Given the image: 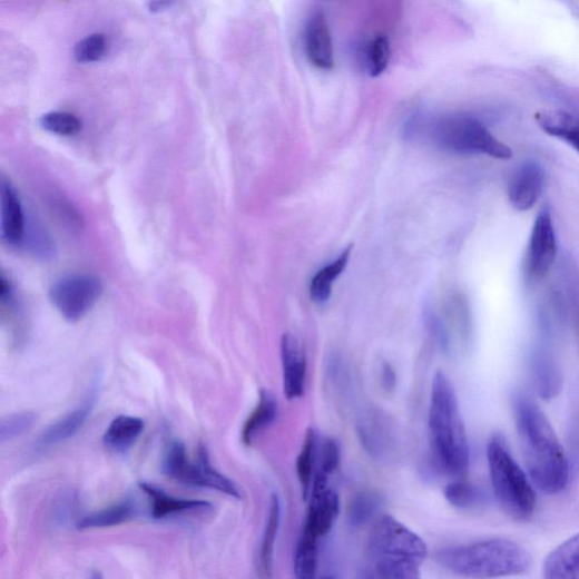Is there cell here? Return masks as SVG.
I'll use <instances>...</instances> for the list:
<instances>
[{
	"instance_id": "1",
	"label": "cell",
	"mask_w": 579,
	"mask_h": 579,
	"mask_svg": "<svg viewBox=\"0 0 579 579\" xmlns=\"http://www.w3.org/2000/svg\"><path fill=\"white\" fill-rule=\"evenodd\" d=\"M512 409L528 474L546 494L561 492L569 480V463L557 433L539 404L517 392Z\"/></svg>"
},
{
	"instance_id": "2",
	"label": "cell",
	"mask_w": 579,
	"mask_h": 579,
	"mask_svg": "<svg viewBox=\"0 0 579 579\" xmlns=\"http://www.w3.org/2000/svg\"><path fill=\"white\" fill-rule=\"evenodd\" d=\"M428 425L436 463L448 474L464 475L470 465L468 434L455 390L441 371L431 384Z\"/></svg>"
},
{
	"instance_id": "3",
	"label": "cell",
	"mask_w": 579,
	"mask_h": 579,
	"mask_svg": "<svg viewBox=\"0 0 579 579\" xmlns=\"http://www.w3.org/2000/svg\"><path fill=\"white\" fill-rule=\"evenodd\" d=\"M446 570L467 578L520 576L532 566V556L522 544L504 538L449 547L434 555Z\"/></svg>"
},
{
	"instance_id": "4",
	"label": "cell",
	"mask_w": 579,
	"mask_h": 579,
	"mask_svg": "<svg viewBox=\"0 0 579 579\" xmlns=\"http://www.w3.org/2000/svg\"><path fill=\"white\" fill-rule=\"evenodd\" d=\"M367 552L374 576L385 579L419 578L428 556L425 542L390 516L375 526Z\"/></svg>"
},
{
	"instance_id": "5",
	"label": "cell",
	"mask_w": 579,
	"mask_h": 579,
	"mask_svg": "<svg viewBox=\"0 0 579 579\" xmlns=\"http://www.w3.org/2000/svg\"><path fill=\"white\" fill-rule=\"evenodd\" d=\"M487 459L493 495L506 516L516 521L530 520L537 510V492L529 474L513 458L502 434L488 442Z\"/></svg>"
},
{
	"instance_id": "6",
	"label": "cell",
	"mask_w": 579,
	"mask_h": 579,
	"mask_svg": "<svg viewBox=\"0 0 579 579\" xmlns=\"http://www.w3.org/2000/svg\"><path fill=\"white\" fill-rule=\"evenodd\" d=\"M430 137L442 150L459 155H482L510 160L513 151L495 138L478 119L462 114L439 118L430 127Z\"/></svg>"
},
{
	"instance_id": "7",
	"label": "cell",
	"mask_w": 579,
	"mask_h": 579,
	"mask_svg": "<svg viewBox=\"0 0 579 579\" xmlns=\"http://www.w3.org/2000/svg\"><path fill=\"white\" fill-rule=\"evenodd\" d=\"M163 472L169 479L187 485L208 488L236 499L242 498L237 485L212 467L204 446L198 449L197 460L192 463L187 458L185 445L178 441L173 442L165 454Z\"/></svg>"
},
{
	"instance_id": "8",
	"label": "cell",
	"mask_w": 579,
	"mask_h": 579,
	"mask_svg": "<svg viewBox=\"0 0 579 579\" xmlns=\"http://www.w3.org/2000/svg\"><path fill=\"white\" fill-rule=\"evenodd\" d=\"M101 294V281L90 274L63 276L49 290L51 304L69 322L82 320L97 304Z\"/></svg>"
},
{
	"instance_id": "9",
	"label": "cell",
	"mask_w": 579,
	"mask_h": 579,
	"mask_svg": "<svg viewBox=\"0 0 579 579\" xmlns=\"http://www.w3.org/2000/svg\"><path fill=\"white\" fill-rule=\"evenodd\" d=\"M557 238L551 212L544 207L534 222L526 256V276L529 282H538L552 267L557 256Z\"/></svg>"
},
{
	"instance_id": "10",
	"label": "cell",
	"mask_w": 579,
	"mask_h": 579,
	"mask_svg": "<svg viewBox=\"0 0 579 579\" xmlns=\"http://www.w3.org/2000/svg\"><path fill=\"white\" fill-rule=\"evenodd\" d=\"M328 478L316 474L312 485V498L302 537L317 541L330 533L340 514V498L327 488Z\"/></svg>"
},
{
	"instance_id": "11",
	"label": "cell",
	"mask_w": 579,
	"mask_h": 579,
	"mask_svg": "<svg viewBox=\"0 0 579 579\" xmlns=\"http://www.w3.org/2000/svg\"><path fill=\"white\" fill-rule=\"evenodd\" d=\"M281 357L284 394L290 401L297 400L305 392L307 364L305 351L295 335L282 336Z\"/></svg>"
},
{
	"instance_id": "12",
	"label": "cell",
	"mask_w": 579,
	"mask_h": 579,
	"mask_svg": "<svg viewBox=\"0 0 579 579\" xmlns=\"http://www.w3.org/2000/svg\"><path fill=\"white\" fill-rule=\"evenodd\" d=\"M546 184L544 171L533 161L522 164L512 175L509 183V199L512 206L526 212L540 199Z\"/></svg>"
},
{
	"instance_id": "13",
	"label": "cell",
	"mask_w": 579,
	"mask_h": 579,
	"mask_svg": "<svg viewBox=\"0 0 579 579\" xmlns=\"http://www.w3.org/2000/svg\"><path fill=\"white\" fill-rule=\"evenodd\" d=\"M304 41L311 62L323 70L334 66V48L330 26L325 16L315 12L305 26Z\"/></svg>"
},
{
	"instance_id": "14",
	"label": "cell",
	"mask_w": 579,
	"mask_h": 579,
	"mask_svg": "<svg viewBox=\"0 0 579 579\" xmlns=\"http://www.w3.org/2000/svg\"><path fill=\"white\" fill-rule=\"evenodd\" d=\"M530 373L538 395L551 401L562 389V374L558 361L547 349H537L530 359Z\"/></svg>"
},
{
	"instance_id": "15",
	"label": "cell",
	"mask_w": 579,
	"mask_h": 579,
	"mask_svg": "<svg viewBox=\"0 0 579 579\" xmlns=\"http://www.w3.org/2000/svg\"><path fill=\"white\" fill-rule=\"evenodd\" d=\"M542 576L547 579H579V533L548 555L542 566Z\"/></svg>"
},
{
	"instance_id": "16",
	"label": "cell",
	"mask_w": 579,
	"mask_h": 579,
	"mask_svg": "<svg viewBox=\"0 0 579 579\" xmlns=\"http://www.w3.org/2000/svg\"><path fill=\"white\" fill-rule=\"evenodd\" d=\"M26 237L24 210L14 187L2 180V238L10 246H19Z\"/></svg>"
},
{
	"instance_id": "17",
	"label": "cell",
	"mask_w": 579,
	"mask_h": 579,
	"mask_svg": "<svg viewBox=\"0 0 579 579\" xmlns=\"http://www.w3.org/2000/svg\"><path fill=\"white\" fill-rule=\"evenodd\" d=\"M139 488L147 493L151 501L153 518L164 520L170 516L189 511L209 510L212 504L203 500L177 499L167 494L160 488L149 483H139Z\"/></svg>"
},
{
	"instance_id": "18",
	"label": "cell",
	"mask_w": 579,
	"mask_h": 579,
	"mask_svg": "<svg viewBox=\"0 0 579 579\" xmlns=\"http://www.w3.org/2000/svg\"><path fill=\"white\" fill-rule=\"evenodd\" d=\"M539 127L548 135L563 140L579 154V118L560 110H546L536 115Z\"/></svg>"
},
{
	"instance_id": "19",
	"label": "cell",
	"mask_w": 579,
	"mask_h": 579,
	"mask_svg": "<svg viewBox=\"0 0 579 579\" xmlns=\"http://www.w3.org/2000/svg\"><path fill=\"white\" fill-rule=\"evenodd\" d=\"M95 402L89 400L86 404L65 415L59 421L48 426L41 434L42 446H53L70 440L81 430L89 419Z\"/></svg>"
},
{
	"instance_id": "20",
	"label": "cell",
	"mask_w": 579,
	"mask_h": 579,
	"mask_svg": "<svg viewBox=\"0 0 579 579\" xmlns=\"http://www.w3.org/2000/svg\"><path fill=\"white\" fill-rule=\"evenodd\" d=\"M144 430V421L136 416L119 415L115 418L105 432L104 443L117 452L128 451L139 439Z\"/></svg>"
},
{
	"instance_id": "21",
	"label": "cell",
	"mask_w": 579,
	"mask_h": 579,
	"mask_svg": "<svg viewBox=\"0 0 579 579\" xmlns=\"http://www.w3.org/2000/svg\"><path fill=\"white\" fill-rule=\"evenodd\" d=\"M281 522V502L277 494L271 497L268 518L257 559L259 577H272L274 546Z\"/></svg>"
},
{
	"instance_id": "22",
	"label": "cell",
	"mask_w": 579,
	"mask_h": 579,
	"mask_svg": "<svg viewBox=\"0 0 579 579\" xmlns=\"http://www.w3.org/2000/svg\"><path fill=\"white\" fill-rule=\"evenodd\" d=\"M276 416L277 402L274 395L266 390H262L256 409L244 424L242 432L243 443L251 446L257 438V434L271 425Z\"/></svg>"
},
{
	"instance_id": "23",
	"label": "cell",
	"mask_w": 579,
	"mask_h": 579,
	"mask_svg": "<svg viewBox=\"0 0 579 579\" xmlns=\"http://www.w3.org/2000/svg\"><path fill=\"white\" fill-rule=\"evenodd\" d=\"M351 252L352 246L347 247L332 264L325 266L314 276L311 284V297L313 302L324 304L330 300L332 285L345 269Z\"/></svg>"
},
{
	"instance_id": "24",
	"label": "cell",
	"mask_w": 579,
	"mask_h": 579,
	"mask_svg": "<svg viewBox=\"0 0 579 579\" xmlns=\"http://www.w3.org/2000/svg\"><path fill=\"white\" fill-rule=\"evenodd\" d=\"M318 444L320 442L316 430L310 428L297 460V472L305 499H308L312 491L317 465Z\"/></svg>"
},
{
	"instance_id": "25",
	"label": "cell",
	"mask_w": 579,
	"mask_h": 579,
	"mask_svg": "<svg viewBox=\"0 0 579 579\" xmlns=\"http://www.w3.org/2000/svg\"><path fill=\"white\" fill-rule=\"evenodd\" d=\"M445 498L462 511H473L481 509L487 501L485 491L479 485L468 481H455L445 488Z\"/></svg>"
},
{
	"instance_id": "26",
	"label": "cell",
	"mask_w": 579,
	"mask_h": 579,
	"mask_svg": "<svg viewBox=\"0 0 579 579\" xmlns=\"http://www.w3.org/2000/svg\"><path fill=\"white\" fill-rule=\"evenodd\" d=\"M133 516L134 504L130 500H125L82 519L77 528L79 530L112 528L129 521Z\"/></svg>"
},
{
	"instance_id": "27",
	"label": "cell",
	"mask_w": 579,
	"mask_h": 579,
	"mask_svg": "<svg viewBox=\"0 0 579 579\" xmlns=\"http://www.w3.org/2000/svg\"><path fill=\"white\" fill-rule=\"evenodd\" d=\"M382 499L377 493L364 492L357 494L349 506L347 522L359 528L369 523L381 509Z\"/></svg>"
},
{
	"instance_id": "28",
	"label": "cell",
	"mask_w": 579,
	"mask_h": 579,
	"mask_svg": "<svg viewBox=\"0 0 579 579\" xmlns=\"http://www.w3.org/2000/svg\"><path fill=\"white\" fill-rule=\"evenodd\" d=\"M364 60L371 77L382 76L391 60V46L387 38L384 36L374 37L365 47Z\"/></svg>"
},
{
	"instance_id": "29",
	"label": "cell",
	"mask_w": 579,
	"mask_h": 579,
	"mask_svg": "<svg viewBox=\"0 0 579 579\" xmlns=\"http://www.w3.org/2000/svg\"><path fill=\"white\" fill-rule=\"evenodd\" d=\"M318 566V542L301 537L295 555V573L300 579L316 577Z\"/></svg>"
},
{
	"instance_id": "30",
	"label": "cell",
	"mask_w": 579,
	"mask_h": 579,
	"mask_svg": "<svg viewBox=\"0 0 579 579\" xmlns=\"http://www.w3.org/2000/svg\"><path fill=\"white\" fill-rule=\"evenodd\" d=\"M40 126L45 130L59 136H75L82 129V122L76 115L62 111L43 115L40 119Z\"/></svg>"
},
{
	"instance_id": "31",
	"label": "cell",
	"mask_w": 579,
	"mask_h": 579,
	"mask_svg": "<svg viewBox=\"0 0 579 579\" xmlns=\"http://www.w3.org/2000/svg\"><path fill=\"white\" fill-rule=\"evenodd\" d=\"M36 414L22 412L8 415L0 422V443L6 444L22 436L33 424Z\"/></svg>"
},
{
	"instance_id": "32",
	"label": "cell",
	"mask_w": 579,
	"mask_h": 579,
	"mask_svg": "<svg viewBox=\"0 0 579 579\" xmlns=\"http://www.w3.org/2000/svg\"><path fill=\"white\" fill-rule=\"evenodd\" d=\"M107 48V39L104 35H91L76 46L75 57L81 63L96 62L105 57Z\"/></svg>"
},
{
	"instance_id": "33",
	"label": "cell",
	"mask_w": 579,
	"mask_h": 579,
	"mask_svg": "<svg viewBox=\"0 0 579 579\" xmlns=\"http://www.w3.org/2000/svg\"><path fill=\"white\" fill-rule=\"evenodd\" d=\"M340 464V448L333 439H326L318 448L315 474L330 477Z\"/></svg>"
},
{
	"instance_id": "34",
	"label": "cell",
	"mask_w": 579,
	"mask_h": 579,
	"mask_svg": "<svg viewBox=\"0 0 579 579\" xmlns=\"http://www.w3.org/2000/svg\"><path fill=\"white\" fill-rule=\"evenodd\" d=\"M382 383L384 389L390 392L396 386V374L389 364H384L382 367Z\"/></svg>"
},
{
	"instance_id": "35",
	"label": "cell",
	"mask_w": 579,
	"mask_h": 579,
	"mask_svg": "<svg viewBox=\"0 0 579 579\" xmlns=\"http://www.w3.org/2000/svg\"><path fill=\"white\" fill-rule=\"evenodd\" d=\"M179 0H149L151 12L161 13L173 8Z\"/></svg>"
}]
</instances>
